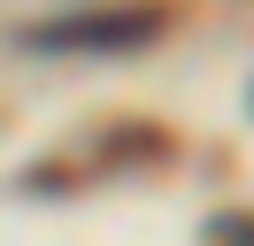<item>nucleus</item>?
Instances as JSON below:
<instances>
[{"label":"nucleus","instance_id":"f257e3e1","mask_svg":"<svg viewBox=\"0 0 254 246\" xmlns=\"http://www.w3.org/2000/svg\"><path fill=\"white\" fill-rule=\"evenodd\" d=\"M162 23H170L162 8H108V15L39 23V31H31V46H54V54H100V46H116V54H131V46L162 39Z\"/></svg>","mask_w":254,"mask_h":246}]
</instances>
